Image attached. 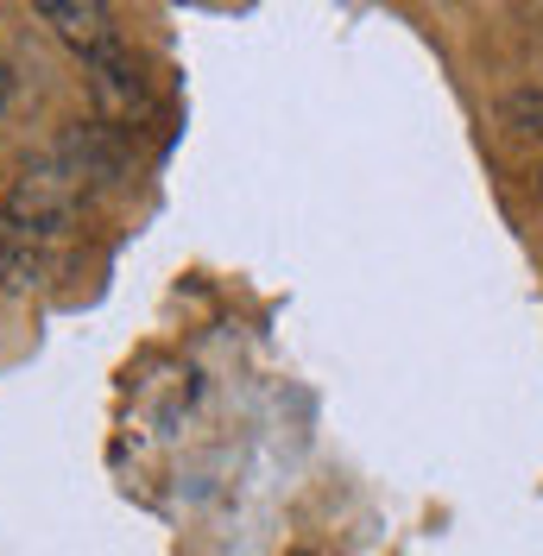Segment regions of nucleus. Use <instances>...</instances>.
Returning a JSON list of instances; mask_svg holds the SVG:
<instances>
[{
  "label": "nucleus",
  "mask_w": 543,
  "mask_h": 556,
  "mask_svg": "<svg viewBox=\"0 0 543 556\" xmlns=\"http://www.w3.org/2000/svg\"><path fill=\"white\" fill-rule=\"evenodd\" d=\"M89 197H96V190L70 172L58 152L33 159L26 172L13 177V190H7V203H0V285H7V291H33L38 278L51 273L70 222L83 215Z\"/></svg>",
  "instance_id": "obj_1"
},
{
  "label": "nucleus",
  "mask_w": 543,
  "mask_h": 556,
  "mask_svg": "<svg viewBox=\"0 0 543 556\" xmlns=\"http://www.w3.org/2000/svg\"><path fill=\"white\" fill-rule=\"evenodd\" d=\"M89 96H96V108H102L108 127H121V121H139L146 108H152V83H146V70H139V58L127 51V45H114V51H102V58H89Z\"/></svg>",
  "instance_id": "obj_2"
},
{
  "label": "nucleus",
  "mask_w": 543,
  "mask_h": 556,
  "mask_svg": "<svg viewBox=\"0 0 543 556\" xmlns=\"http://www.w3.org/2000/svg\"><path fill=\"white\" fill-rule=\"evenodd\" d=\"M51 152H58L89 190H108V184L127 177V139H121V127H108V121H76V127H64Z\"/></svg>",
  "instance_id": "obj_3"
},
{
  "label": "nucleus",
  "mask_w": 543,
  "mask_h": 556,
  "mask_svg": "<svg viewBox=\"0 0 543 556\" xmlns=\"http://www.w3.org/2000/svg\"><path fill=\"white\" fill-rule=\"evenodd\" d=\"M38 20H45L51 33L64 38V45L76 51V58H83V64L121 45L114 7H102V0H38Z\"/></svg>",
  "instance_id": "obj_4"
},
{
  "label": "nucleus",
  "mask_w": 543,
  "mask_h": 556,
  "mask_svg": "<svg viewBox=\"0 0 543 556\" xmlns=\"http://www.w3.org/2000/svg\"><path fill=\"white\" fill-rule=\"evenodd\" d=\"M0 108H7V58H0Z\"/></svg>",
  "instance_id": "obj_5"
},
{
  "label": "nucleus",
  "mask_w": 543,
  "mask_h": 556,
  "mask_svg": "<svg viewBox=\"0 0 543 556\" xmlns=\"http://www.w3.org/2000/svg\"><path fill=\"white\" fill-rule=\"evenodd\" d=\"M538 197H543V165H538Z\"/></svg>",
  "instance_id": "obj_6"
},
{
  "label": "nucleus",
  "mask_w": 543,
  "mask_h": 556,
  "mask_svg": "<svg viewBox=\"0 0 543 556\" xmlns=\"http://www.w3.org/2000/svg\"><path fill=\"white\" fill-rule=\"evenodd\" d=\"M298 556H310V551H298Z\"/></svg>",
  "instance_id": "obj_7"
}]
</instances>
